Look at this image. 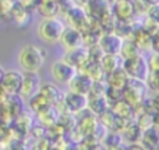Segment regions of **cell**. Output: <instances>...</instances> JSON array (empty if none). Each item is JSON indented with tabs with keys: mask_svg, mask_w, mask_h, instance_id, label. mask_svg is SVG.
Wrapping results in <instances>:
<instances>
[{
	"mask_svg": "<svg viewBox=\"0 0 159 150\" xmlns=\"http://www.w3.org/2000/svg\"><path fill=\"white\" fill-rule=\"evenodd\" d=\"M46 51L35 43H27L21 47L17 55V62L25 72H39L46 61Z\"/></svg>",
	"mask_w": 159,
	"mask_h": 150,
	"instance_id": "1",
	"label": "cell"
},
{
	"mask_svg": "<svg viewBox=\"0 0 159 150\" xmlns=\"http://www.w3.org/2000/svg\"><path fill=\"white\" fill-rule=\"evenodd\" d=\"M65 29L66 26L62 20H60L56 16H48V17H45L39 24L37 35L46 43H56V42H60V38Z\"/></svg>",
	"mask_w": 159,
	"mask_h": 150,
	"instance_id": "2",
	"label": "cell"
},
{
	"mask_svg": "<svg viewBox=\"0 0 159 150\" xmlns=\"http://www.w3.org/2000/svg\"><path fill=\"white\" fill-rule=\"evenodd\" d=\"M123 69L127 72L129 78H135L140 81H147L150 76L148 58L140 53L123 60Z\"/></svg>",
	"mask_w": 159,
	"mask_h": 150,
	"instance_id": "3",
	"label": "cell"
},
{
	"mask_svg": "<svg viewBox=\"0 0 159 150\" xmlns=\"http://www.w3.org/2000/svg\"><path fill=\"white\" fill-rule=\"evenodd\" d=\"M145 93H147L145 81L129 78L127 86L123 89L122 95L128 104H130L132 107H135V105H139V103H142L143 98L145 97Z\"/></svg>",
	"mask_w": 159,
	"mask_h": 150,
	"instance_id": "4",
	"label": "cell"
},
{
	"mask_svg": "<svg viewBox=\"0 0 159 150\" xmlns=\"http://www.w3.org/2000/svg\"><path fill=\"white\" fill-rule=\"evenodd\" d=\"M51 76L60 84H68L73 76L77 73V68L66 62L63 58L55 61L51 64Z\"/></svg>",
	"mask_w": 159,
	"mask_h": 150,
	"instance_id": "5",
	"label": "cell"
},
{
	"mask_svg": "<svg viewBox=\"0 0 159 150\" xmlns=\"http://www.w3.org/2000/svg\"><path fill=\"white\" fill-rule=\"evenodd\" d=\"M22 78H24V73H21L17 69L5 71V74L1 79L0 86L2 87V89L5 90V93L9 97L10 95H16V94L20 93L21 84H22Z\"/></svg>",
	"mask_w": 159,
	"mask_h": 150,
	"instance_id": "6",
	"label": "cell"
},
{
	"mask_svg": "<svg viewBox=\"0 0 159 150\" xmlns=\"http://www.w3.org/2000/svg\"><path fill=\"white\" fill-rule=\"evenodd\" d=\"M40 88H41V79L37 72H25L19 95L21 98L30 99L32 95L40 92Z\"/></svg>",
	"mask_w": 159,
	"mask_h": 150,
	"instance_id": "7",
	"label": "cell"
},
{
	"mask_svg": "<svg viewBox=\"0 0 159 150\" xmlns=\"http://www.w3.org/2000/svg\"><path fill=\"white\" fill-rule=\"evenodd\" d=\"M63 104L66 105L70 113H80L87 108L88 97L86 94H81L77 92L70 90L67 94L63 95Z\"/></svg>",
	"mask_w": 159,
	"mask_h": 150,
	"instance_id": "8",
	"label": "cell"
},
{
	"mask_svg": "<svg viewBox=\"0 0 159 150\" xmlns=\"http://www.w3.org/2000/svg\"><path fill=\"white\" fill-rule=\"evenodd\" d=\"M93 82L94 81L86 72H83V71L78 72L77 71V73L73 76V78L70 81V83L67 86H68L70 90H72V92H77V93L88 95Z\"/></svg>",
	"mask_w": 159,
	"mask_h": 150,
	"instance_id": "9",
	"label": "cell"
},
{
	"mask_svg": "<svg viewBox=\"0 0 159 150\" xmlns=\"http://www.w3.org/2000/svg\"><path fill=\"white\" fill-rule=\"evenodd\" d=\"M63 60L66 62H68L70 64H72L73 67H76L77 69L81 67L83 68V66L88 62L89 60V55H88V50L80 46L76 48H71V50H66L65 57Z\"/></svg>",
	"mask_w": 159,
	"mask_h": 150,
	"instance_id": "10",
	"label": "cell"
},
{
	"mask_svg": "<svg viewBox=\"0 0 159 150\" xmlns=\"http://www.w3.org/2000/svg\"><path fill=\"white\" fill-rule=\"evenodd\" d=\"M123 38L120 35L117 33H107L103 37L98 40V45L102 48L104 53H113L117 55L120 52L122 45H123Z\"/></svg>",
	"mask_w": 159,
	"mask_h": 150,
	"instance_id": "11",
	"label": "cell"
},
{
	"mask_svg": "<svg viewBox=\"0 0 159 150\" xmlns=\"http://www.w3.org/2000/svg\"><path fill=\"white\" fill-rule=\"evenodd\" d=\"M60 42L66 50H71V48L82 46L83 37H82V33L80 32V30L71 26V27L65 29V31L62 32V36L60 38Z\"/></svg>",
	"mask_w": 159,
	"mask_h": 150,
	"instance_id": "12",
	"label": "cell"
},
{
	"mask_svg": "<svg viewBox=\"0 0 159 150\" xmlns=\"http://www.w3.org/2000/svg\"><path fill=\"white\" fill-rule=\"evenodd\" d=\"M128 81H129V76L123 69V67H120L108 74V87L117 89V90H123L124 87L127 86Z\"/></svg>",
	"mask_w": 159,
	"mask_h": 150,
	"instance_id": "13",
	"label": "cell"
},
{
	"mask_svg": "<svg viewBox=\"0 0 159 150\" xmlns=\"http://www.w3.org/2000/svg\"><path fill=\"white\" fill-rule=\"evenodd\" d=\"M40 93L48 100V103L51 105H56L57 103L63 100V94L60 90V88L52 83H46V84H41L40 88Z\"/></svg>",
	"mask_w": 159,
	"mask_h": 150,
	"instance_id": "14",
	"label": "cell"
},
{
	"mask_svg": "<svg viewBox=\"0 0 159 150\" xmlns=\"http://www.w3.org/2000/svg\"><path fill=\"white\" fill-rule=\"evenodd\" d=\"M101 66L104 71V73L109 74L113 71L123 67V58L119 53L113 55V53H104L102 60H101Z\"/></svg>",
	"mask_w": 159,
	"mask_h": 150,
	"instance_id": "15",
	"label": "cell"
},
{
	"mask_svg": "<svg viewBox=\"0 0 159 150\" xmlns=\"http://www.w3.org/2000/svg\"><path fill=\"white\" fill-rule=\"evenodd\" d=\"M87 108L91 109L93 114L102 115L109 109V102L107 95H101V97H88V104Z\"/></svg>",
	"mask_w": 159,
	"mask_h": 150,
	"instance_id": "16",
	"label": "cell"
},
{
	"mask_svg": "<svg viewBox=\"0 0 159 150\" xmlns=\"http://www.w3.org/2000/svg\"><path fill=\"white\" fill-rule=\"evenodd\" d=\"M116 14L122 21H129L134 14V6L130 0H118L116 4Z\"/></svg>",
	"mask_w": 159,
	"mask_h": 150,
	"instance_id": "17",
	"label": "cell"
},
{
	"mask_svg": "<svg viewBox=\"0 0 159 150\" xmlns=\"http://www.w3.org/2000/svg\"><path fill=\"white\" fill-rule=\"evenodd\" d=\"M140 140L149 149H159V128L153 125L152 128L144 130Z\"/></svg>",
	"mask_w": 159,
	"mask_h": 150,
	"instance_id": "18",
	"label": "cell"
},
{
	"mask_svg": "<svg viewBox=\"0 0 159 150\" xmlns=\"http://www.w3.org/2000/svg\"><path fill=\"white\" fill-rule=\"evenodd\" d=\"M11 17L15 25H17V27H26V25L29 24L30 16L29 12L26 10V7L21 6V5H14L11 9Z\"/></svg>",
	"mask_w": 159,
	"mask_h": 150,
	"instance_id": "19",
	"label": "cell"
},
{
	"mask_svg": "<svg viewBox=\"0 0 159 150\" xmlns=\"http://www.w3.org/2000/svg\"><path fill=\"white\" fill-rule=\"evenodd\" d=\"M135 45L138 46L139 50H144V51H148V50H152L153 48V35L149 33L147 30L142 29L140 31L137 32V35L134 36V40Z\"/></svg>",
	"mask_w": 159,
	"mask_h": 150,
	"instance_id": "20",
	"label": "cell"
},
{
	"mask_svg": "<svg viewBox=\"0 0 159 150\" xmlns=\"http://www.w3.org/2000/svg\"><path fill=\"white\" fill-rule=\"evenodd\" d=\"M29 105H30L31 110H34L35 113H39L40 110L45 109L46 107H48V105H51V104H50L48 100L39 92V93H36L35 95H32V97L29 99Z\"/></svg>",
	"mask_w": 159,
	"mask_h": 150,
	"instance_id": "21",
	"label": "cell"
},
{
	"mask_svg": "<svg viewBox=\"0 0 159 150\" xmlns=\"http://www.w3.org/2000/svg\"><path fill=\"white\" fill-rule=\"evenodd\" d=\"M138 53H139V48H138V46L135 45L134 41H123V45H122V48H120V52H119V55L122 56L123 60L133 57Z\"/></svg>",
	"mask_w": 159,
	"mask_h": 150,
	"instance_id": "22",
	"label": "cell"
},
{
	"mask_svg": "<svg viewBox=\"0 0 159 150\" xmlns=\"http://www.w3.org/2000/svg\"><path fill=\"white\" fill-rule=\"evenodd\" d=\"M150 73H159V51H153L148 58Z\"/></svg>",
	"mask_w": 159,
	"mask_h": 150,
	"instance_id": "23",
	"label": "cell"
},
{
	"mask_svg": "<svg viewBox=\"0 0 159 150\" xmlns=\"http://www.w3.org/2000/svg\"><path fill=\"white\" fill-rule=\"evenodd\" d=\"M148 19L153 20L154 22H157L159 25V4H155V5H150L148 7Z\"/></svg>",
	"mask_w": 159,
	"mask_h": 150,
	"instance_id": "24",
	"label": "cell"
},
{
	"mask_svg": "<svg viewBox=\"0 0 159 150\" xmlns=\"http://www.w3.org/2000/svg\"><path fill=\"white\" fill-rule=\"evenodd\" d=\"M143 2H145L148 6L150 5H155V4H159V0H142Z\"/></svg>",
	"mask_w": 159,
	"mask_h": 150,
	"instance_id": "25",
	"label": "cell"
},
{
	"mask_svg": "<svg viewBox=\"0 0 159 150\" xmlns=\"http://www.w3.org/2000/svg\"><path fill=\"white\" fill-rule=\"evenodd\" d=\"M4 74H5V69H4V68H2V66L0 64V83H1V79H2Z\"/></svg>",
	"mask_w": 159,
	"mask_h": 150,
	"instance_id": "26",
	"label": "cell"
},
{
	"mask_svg": "<svg viewBox=\"0 0 159 150\" xmlns=\"http://www.w3.org/2000/svg\"><path fill=\"white\" fill-rule=\"evenodd\" d=\"M0 12H1V11H0Z\"/></svg>",
	"mask_w": 159,
	"mask_h": 150,
	"instance_id": "27",
	"label": "cell"
}]
</instances>
